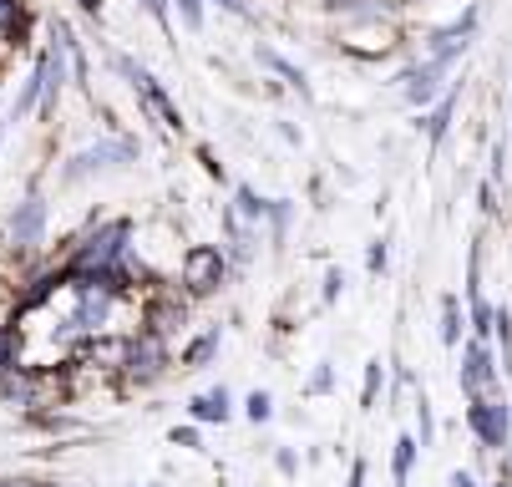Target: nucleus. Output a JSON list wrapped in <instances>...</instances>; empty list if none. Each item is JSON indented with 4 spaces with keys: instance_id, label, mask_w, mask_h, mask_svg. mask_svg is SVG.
<instances>
[{
    "instance_id": "2eb2a0df",
    "label": "nucleus",
    "mask_w": 512,
    "mask_h": 487,
    "mask_svg": "<svg viewBox=\"0 0 512 487\" xmlns=\"http://www.w3.org/2000/svg\"><path fill=\"white\" fill-rule=\"evenodd\" d=\"M178 11H183L188 31H203V0H178Z\"/></svg>"
},
{
    "instance_id": "423d86ee",
    "label": "nucleus",
    "mask_w": 512,
    "mask_h": 487,
    "mask_svg": "<svg viewBox=\"0 0 512 487\" xmlns=\"http://www.w3.org/2000/svg\"><path fill=\"white\" fill-rule=\"evenodd\" d=\"M492 361H487V345L482 340H472L467 345V366H462V391L477 401V396H487V386H492Z\"/></svg>"
},
{
    "instance_id": "7ed1b4c3",
    "label": "nucleus",
    "mask_w": 512,
    "mask_h": 487,
    "mask_svg": "<svg viewBox=\"0 0 512 487\" xmlns=\"http://www.w3.org/2000/svg\"><path fill=\"white\" fill-rule=\"evenodd\" d=\"M467 416H472V432H477L487 447H502V442H507V406H502V401L477 396Z\"/></svg>"
},
{
    "instance_id": "dca6fc26",
    "label": "nucleus",
    "mask_w": 512,
    "mask_h": 487,
    "mask_svg": "<svg viewBox=\"0 0 512 487\" xmlns=\"http://www.w3.org/2000/svg\"><path fill=\"white\" fill-rule=\"evenodd\" d=\"M457 325H462L457 300H447V305H442V340H457Z\"/></svg>"
},
{
    "instance_id": "4be33fe9",
    "label": "nucleus",
    "mask_w": 512,
    "mask_h": 487,
    "mask_svg": "<svg viewBox=\"0 0 512 487\" xmlns=\"http://www.w3.org/2000/svg\"><path fill=\"white\" fill-rule=\"evenodd\" d=\"M0 487H46V482H0Z\"/></svg>"
},
{
    "instance_id": "6e6552de",
    "label": "nucleus",
    "mask_w": 512,
    "mask_h": 487,
    "mask_svg": "<svg viewBox=\"0 0 512 487\" xmlns=\"http://www.w3.org/2000/svg\"><path fill=\"white\" fill-rule=\"evenodd\" d=\"M41 219H46V208H41V203H26L21 214L11 219V239H16V244H36V239H41Z\"/></svg>"
},
{
    "instance_id": "9b49d317",
    "label": "nucleus",
    "mask_w": 512,
    "mask_h": 487,
    "mask_svg": "<svg viewBox=\"0 0 512 487\" xmlns=\"http://www.w3.org/2000/svg\"><path fill=\"white\" fill-rule=\"evenodd\" d=\"M259 61H264V66H274V72H279L289 87H300V92H305V72H300V66H289L279 51H259Z\"/></svg>"
},
{
    "instance_id": "f03ea898",
    "label": "nucleus",
    "mask_w": 512,
    "mask_h": 487,
    "mask_svg": "<svg viewBox=\"0 0 512 487\" xmlns=\"http://www.w3.org/2000/svg\"><path fill=\"white\" fill-rule=\"evenodd\" d=\"M163 361H168V345L158 340V335H142V340H132L127 345V386H148L158 371H163Z\"/></svg>"
},
{
    "instance_id": "ddd939ff",
    "label": "nucleus",
    "mask_w": 512,
    "mask_h": 487,
    "mask_svg": "<svg viewBox=\"0 0 512 487\" xmlns=\"http://www.w3.org/2000/svg\"><path fill=\"white\" fill-rule=\"evenodd\" d=\"M239 214H249V219H264V214H269V203H264L254 188H239Z\"/></svg>"
},
{
    "instance_id": "20e7f679",
    "label": "nucleus",
    "mask_w": 512,
    "mask_h": 487,
    "mask_svg": "<svg viewBox=\"0 0 512 487\" xmlns=\"http://www.w3.org/2000/svg\"><path fill=\"white\" fill-rule=\"evenodd\" d=\"M132 82H137V97H142V107L153 112V122H158L163 132H178V127H183V112L173 107V97H168V92H163L153 77H142V72H137Z\"/></svg>"
},
{
    "instance_id": "f3484780",
    "label": "nucleus",
    "mask_w": 512,
    "mask_h": 487,
    "mask_svg": "<svg viewBox=\"0 0 512 487\" xmlns=\"http://www.w3.org/2000/svg\"><path fill=\"white\" fill-rule=\"evenodd\" d=\"M249 416H254V422H269V396H264V391L249 396Z\"/></svg>"
},
{
    "instance_id": "1a4fd4ad",
    "label": "nucleus",
    "mask_w": 512,
    "mask_h": 487,
    "mask_svg": "<svg viewBox=\"0 0 512 487\" xmlns=\"http://www.w3.org/2000/svg\"><path fill=\"white\" fill-rule=\"evenodd\" d=\"M183 315H188V310H183L178 300H163V305H158V310L148 315V320H153V330H148V335H158V340H168L173 330H183Z\"/></svg>"
},
{
    "instance_id": "f8f14e48",
    "label": "nucleus",
    "mask_w": 512,
    "mask_h": 487,
    "mask_svg": "<svg viewBox=\"0 0 512 487\" xmlns=\"http://www.w3.org/2000/svg\"><path fill=\"white\" fill-rule=\"evenodd\" d=\"M447 122H452V97H442V102H436V112H431L421 127H426L431 137H442V132H447Z\"/></svg>"
},
{
    "instance_id": "0eeeda50",
    "label": "nucleus",
    "mask_w": 512,
    "mask_h": 487,
    "mask_svg": "<svg viewBox=\"0 0 512 487\" xmlns=\"http://www.w3.org/2000/svg\"><path fill=\"white\" fill-rule=\"evenodd\" d=\"M442 66H447V61H436V56H431L421 72L406 77V102H411V107H426V102L436 97V77H442Z\"/></svg>"
},
{
    "instance_id": "39448f33",
    "label": "nucleus",
    "mask_w": 512,
    "mask_h": 487,
    "mask_svg": "<svg viewBox=\"0 0 512 487\" xmlns=\"http://www.w3.org/2000/svg\"><path fill=\"white\" fill-rule=\"evenodd\" d=\"M61 56H66L61 46H46V51H41V61H36V77H31V82H36V92H41V112H51V107H56V97H61V72H66Z\"/></svg>"
},
{
    "instance_id": "4468645a",
    "label": "nucleus",
    "mask_w": 512,
    "mask_h": 487,
    "mask_svg": "<svg viewBox=\"0 0 512 487\" xmlns=\"http://www.w3.org/2000/svg\"><path fill=\"white\" fill-rule=\"evenodd\" d=\"M411 457H416V442H411V437H401V442H396V482H406Z\"/></svg>"
},
{
    "instance_id": "f257e3e1",
    "label": "nucleus",
    "mask_w": 512,
    "mask_h": 487,
    "mask_svg": "<svg viewBox=\"0 0 512 487\" xmlns=\"http://www.w3.org/2000/svg\"><path fill=\"white\" fill-rule=\"evenodd\" d=\"M183 285H188V295L218 290V285H224V254L208 249V244L188 249V259H183Z\"/></svg>"
},
{
    "instance_id": "9d476101",
    "label": "nucleus",
    "mask_w": 512,
    "mask_h": 487,
    "mask_svg": "<svg viewBox=\"0 0 512 487\" xmlns=\"http://www.w3.org/2000/svg\"><path fill=\"white\" fill-rule=\"evenodd\" d=\"M193 416H198V422H224V416H229V396H224V391L198 396V401H193Z\"/></svg>"
},
{
    "instance_id": "6ab92c4d",
    "label": "nucleus",
    "mask_w": 512,
    "mask_h": 487,
    "mask_svg": "<svg viewBox=\"0 0 512 487\" xmlns=\"http://www.w3.org/2000/svg\"><path fill=\"white\" fill-rule=\"evenodd\" d=\"M376 386H381V366L365 371V401H376Z\"/></svg>"
},
{
    "instance_id": "412c9836",
    "label": "nucleus",
    "mask_w": 512,
    "mask_h": 487,
    "mask_svg": "<svg viewBox=\"0 0 512 487\" xmlns=\"http://www.w3.org/2000/svg\"><path fill=\"white\" fill-rule=\"evenodd\" d=\"M71 6H82V11H97V6H102V0H71Z\"/></svg>"
},
{
    "instance_id": "a211bd4d",
    "label": "nucleus",
    "mask_w": 512,
    "mask_h": 487,
    "mask_svg": "<svg viewBox=\"0 0 512 487\" xmlns=\"http://www.w3.org/2000/svg\"><path fill=\"white\" fill-rule=\"evenodd\" d=\"M142 6H148V16H153L158 26H168V0H142Z\"/></svg>"
},
{
    "instance_id": "aec40b11",
    "label": "nucleus",
    "mask_w": 512,
    "mask_h": 487,
    "mask_svg": "<svg viewBox=\"0 0 512 487\" xmlns=\"http://www.w3.org/2000/svg\"><path fill=\"white\" fill-rule=\"evenodd\" d=\"M218 6H224V11H234V16H244V6H239V0H218Z\"/></svg>"
}]
</instances>
